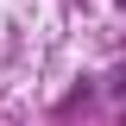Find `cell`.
Masks as SVG:
<instances>
[{"label": "cell", "instance_id": "cell-1", "mask_svg": "<svg viewBox=\"0 0 126 126\" xmlns=\"http://www.w3.org/2000/svg\"><path fill=\"white\" fill-rule=\"evenodd\" d=\"M120 6H126V0H120Z\"/></svg>", "mask_w": 126, "mask_h": 126}]
</instances>
